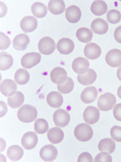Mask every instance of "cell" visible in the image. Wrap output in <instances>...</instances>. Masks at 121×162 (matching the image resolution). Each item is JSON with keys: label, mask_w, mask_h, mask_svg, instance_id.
<instances>
[{"label": "cell", "mask_w": 121, "mask_h": 162, "mask_svg": "<svg viewBox=\"0 0 121 162\" xmlns=\"http://www.w3.org/2000/svg\"><path fill=\"white\" fill-rule=\"evenodd\" d=\"M0 89L2 94L6 97L13 95L16 91L17 85L14 81L9 79L4 80L0 83Z\"/></svg>", "instance_id": "cell-13"}, {"label": "cell", "mask_w": 121, "mask_h": 162, "mask_svg": "<svg viewBox=\"0 0 121 162\" xmlns=\"http://www.w3.org/2000/svg\"><path fill=\"white\" fill-rule=\"evenodd\" d=\"M38 141V137L36 133L33 131H29L23 135L21 143L24 148L30 150L33 149L36 146Z\"/></svg>", "instance_id": "cell-11"}, {"label": "cell", "mask_w": 121, "mask_h": 162, "mask_svg": "<svg viewBox=\"0 0 121 162\" xmlns=\"http://www.w3.org/2000/svg\"><path fill=\"white\" fill-rule=\"evenodd\" d=\"M117 95L121 99V85L118 88L117 90Z\"/></svg>", "instance_id": "cell-43"}, {"label": "cell", "mask_w": 121, "mask_h": 162, "mask_svg": "<svg viewBox=\"0 0 121 162\" xmlns=\"http://www.w3.org/2000/svg\"><path fill=\"white\" fill-rule=\"evenodd\" d=\"M30 42V38L26 34L22 33L17 35L13 41L14 48L19 51L25 50Z\"/></svg>", "instance_id": "cell-18"}, {"label": "cell", "mask_w": 121, "mask_h": 162, "mask_svg": "<svg viewBox=\"0 0 121 162\" xmlns=\"http://www.w3.org/2000/svg\"><path fill=\"white\" fill-rule=\"evenodd\" d=\"M84 52L87 58L94 60L100 57L101 50L100 47L97 44L93 43H90L86 44L85 47Z\"/></svg>", "instance_id": "cell-14"}, {"label": "cell", "mask_w": 121, "mask_h": 162, "mask_svg": "<svg viewBox=\"0 0 121 162\" xmlns=\"http://www.w3.org/2000/svg\"><path fill=\"white\" fill-rule=\"evenodd\" d=\"M24 154L23 148L17 145L10 146L8 149L7 155L8 157L11 160L16 161L20 159Z\"/></svg>", "instance_id": "cell-24"}, {"label": "cell", "mask_w": 121, "mask_h": 162, "mask_svg": "<svg viewBox=\"0 0 121 162\" xmlns=\"http://www.w3.org/2000/svg\"><path fill=\"white\" fill-rule=\"evenodd\" d=\"M113 114L116 119L121 121V103L115 105L113 109Z\"/></svg>", "instance_id": "cell-40"}, {"label": "cell", "mask_w": 121, "mask_h": 162, "mask_svg": "<svg viewBox=\"0 0 121 162\" xmlns=\"http://www.w3.org/2000/svg\"><path fill=\"white\" fill-rule=\"evenodd\" d=\"M98 148L99 150L101 152H105L111 154L115 150V143L111 138H105L100 141Z\"/></svg>", "instance_id": "cell-28"}, {"label": "cell", "mask_w": 121, "mask_h": 162, "mask_svg": "<svg viewBox=\"0 0 121 162\" xmlns=\"http://www.w3.org/2000/svg\"><path fill=\"white\" fill-rule=\"evenodd\" d=\"M31 10L34 15L39 18L45 17L48 12L46 6L43 4L39 2L34 3L31 5Z\"/></svg>", "instance_id": "cell-30"}, {"label": "cell", "mask_w": 121, "mask_h": 162, "mask_svg": "<svg viewBox=\"0 0 121 162\" xmlns=\"http://www.w3.org/2000/svg\"><path fill=\"white\" fill-rule=\"evenodd\" d=\"M94 161L95 162H112V158L108 153L102 152L96 155L94 159Z\"/></svg>", "instance_id": "cell-37"}, {"label": "cell", "mask_w": 121, "mask_h": 162, "mask_svg": "<svg viewBox=\"0 0 121 162\" xmlns=\"http://www.w3.org/2000/svg\"><path fill=\"white\" fill-rule=\"evenodd\" d=\"M30 75L28 71L22 68L18 69L15 72L14 75L15 81L18 84L25 85L29 81Z\"/></svg>", "instance_id": "cell-32"}, {"label": "cell", "mask_w": 121, "mask_h": 162, "mask_svg": "<svg viewBox=\"0 0 121 162\" xmlns=\"http://www.w3.org/2000/svg\"><path fill=\"white\" fill-rule=\"evenodd\" d=\"M81 12L79 8L75 5H72L67 8L65 12L66 18L69 22L75 23L80 19Z\"/></svg>", "instance_id": "cell-20"}, {"label": "cell", "mask_w": 121, "mask_h": 162, "mask_svg": "<svg viewBox=\"0 0 121 162\" xmlns=\"http://www.w3.org/2000/svg\"><path fill=\"white\" fill-rule=\"evenodd\" d=\"M76 35L79 41L87 43L91 41L93 37V33L90 29L82 27L80 28L77 30Z\"/></svg>", "instance_id": "cell-29"}, {"label": "cell", "mask_w": 121, "mask_h": 162, "mask_svg": "<svg viewBox=\"0 0 121 162\" xmlns=\"http://www.w3.org/2000/svg\"><path fill=\"white\" fill-rule=\"evenodd\" d=\"M74 134L78 140L85 142L90 140L92 137L93 132L91 127L85 123L80 124L75 128Z\"/></svg>", "instance_id": "cell-2"}, {"label": "cell", "mask_w": 121, "mask_h": 162, "mask_svg": "<svg viewBox=\"0 0 121 162\" xmlns=\"http://www.w3.org/2000/svg\"><path fill=\"white\" fill-rule=\"evenodd\" d=\"M117 75L118 79L121 81V66L118 68L117 71Z\"/></svg>", "instance_id": "cell-42"}, {"label": "cell", "mask_w": 121, "mask_h": 162, "mask_svg": "<svg viewBox=\"0 0 121 162\" xmlns=\"http://www.w3.org/2000/svg\"><path fill=\"white\" fill-rule=\"evenodd\" d=\"M114 36L117 42L121 43V25L118 26L115 29L114 32Z\"/></svg>", "instance_id": "cell-41"}, {"label": "cell", "mask_w": 121, "mask_h": 162, "mask_svg": "<svg viewBox=\"0 0 121 162\" xmlns=\"http://www.w3.org/2000/svg\"><path fill=\"white\" fill-rule=\"evenodd\" d=\"M74 44L70 39L63 38L60 39L56 44V48L60 53L67 55L71 53L74 48Z\"/></svg>", "instance_id": "cell-12"}, {"label": "cell", "mask_w": 121, "mask_h": 162, "mask_svg": "<svg viewBox=\"0 0 121 162\" xmlns=\"http://www.w3.org/2000/svg\"><path fill=\"white\" fill-rule=\"evenodd\" d=\"M20 24L21 29L25 33H30L37 28L38 22L37 19L34 16H28L22 19Z\"/></svg>", "instance_id": "cell-15"}, {"label": "cell", "mask_w": 121, "mask_h": 162, "mask_svg": "<svg viewBox=\"0 0 121 162\" xmlns=\"http://www.w3.org/2000/svg\"><path fill=\"white\" fill-rule=\"evenodd\" d=\"M46 100L48 104L51 107L54 108L60 107L63 102L62 95L56 91H52L47 95Z\"/></svg>", "instance_id": "cell-21"}, {"label": "cell", "mask_w": 121, "mask_h": 162, "mask_svg": "<svg viewBox=\"0 0 121 162\" xmlns=\"http://www.w3.org/2000/svg\"><path fill=\"white\" fill-rule=\"evenodd\" d=\"M13 59L12 56L7 52H0V70L5 71L9 69L12 66Z\"/></svg>", "instance_id": "cell-31"}, {"label": "cell", "mask_w": 121, "mask_h": 162, "mask_svg": "<svg viewBox=\"0 0 121 162\" xmlns=\"http://www.w3.org/2000/svg\"><path fill=\"white\" fill-rule=\"evenodd\" d=\"M50 77L51 81L57 85L63 83L68 77L65 70L59 67H55L52 70L50 73Z\"/></svg>", "instance_id": "cell-16"}, {"label": "cell", "mask_w": 121, "mask_h": 162, "mask_svg": "<svg viewBox=\"0 0 121 162\" xmlns=\"http://www.w3.org/2000/svg\"><path fill=\"white\" fill-rule=\"evenodd\" d=\"M74 85L73 80L71 78L68 77L64 83L57 85V88L58 91L61 93L67 94L70 93L73 90Z\"/></svg>", "instance_id": "cell-34"}, {"label": "cell", "mask_w": 121, "mask_h": 162, "mask_svg": "<svg viewBox=\"0 0 121 162\" xmlns=\"http://www.w3.org/2000/svg\"><path fill=\"white\" fill-rule=\"evenodd\" d=\"M17 115L18 119L22 122L29 123L33 121L37 118L38 112L35 107L26 104L18 109Z\"/></svg>", "instance_id": "cell-1"}, {"label": "cell", "mask_w": 121, "mask_h": 162, "mask_svg": "<svg viewBox=\"0 0 121 162\" xmlns=\"http://www.w3.org/2000/svg\"><path fill=\"white\" fill-rule=\"evenodd\" d=\"M90 66L88 60L85 58L79 57L76 58L73 61L72 67L76 73L79 75H83L88 71Z\"/></svg>", "instance_id": "cell-9"}, {"label": "cell", "mask_w": 121, "mask_h": 162, "mask_svg": "<svg viewBox=\"0 0 121 162\" xmlns=\"http://www.w3.org/2000/svg\"><path fill=\"white\" fill-rule=\"evenodd\" d=\"M107 18L109 23L115 24L120 22L121 19V14L118 10L112 9L109 10L107 14Z\"/></svg>", "instance_id": "cell-35"}, {"label": "cell", "mask_w": 121, "mask_h": 162, "mask_svg": "<svg viewBox=\"0 0 121 162\" xmlns=\"http://www.w3.org/2000/svg\"><path fill=\"white\" fill-rule=\"evenodd\" d=\"M41 59V55L39 53L32 52L27 53L21 58V64L24 68L30 69L39 63Z\"/></svg>", "instance_id": "cell-5"}, {"label": "cell", "mask_w": 121, "mask_h": 162, "mask_svg": "<svg viewBox=\"0 0 121 162\" xmlns=\"http://www.w3.org/2000/svg\"><path fill=\"white\" fill-rule=\"evenodd\" d=\"M98 95L96 88L93 86H90L85 88L82 92L80 95L81 99L84 103L88 104L95 101Z\"/></svg>", "instance_id": "cell-17"}, {"label": "cell", "mask_w": 121, "mask_h": 162, "mask_svg": "<svg viewBox=\"0 0 121 162\" xmlns=\"http://www.w3.org/2000/svg\"><path fill=\"white\" fill-rule=\"evenodd\" d=\"M56 47V43L53 40L48 36L42 38L38 44L40 52L46 55H49L52 53L55 49Z\"/></svg>", "instance_id": "cell-4"}, {"label": "cell", "mask_w": 121, "mask_h": 162, "mask_svg": "<svg viewBox=\"0 0 121 162\" xmlns=\"http://www.w3.org/2000/svg\"><path fill=\"white\" fill-rule=\"evenodd\" d=\"M97 75L93 69L89 68L87 71L83 75H79L77 79L78 82L85 86H88L92 84L96 80Z\"/></svg>", "instance_id": "cell-23"}, {"label": "cell", "mask_w": 121, "mask_h": 162, "mask_svg": "<svg viewBox=\"0 0 121 162\" xmlns=\"http://www.w3.org/2000/svg\"><path fill=\"white\" fill-rule=\"evenodd\" d=\"M100 116L99 110L92 106H87L84 110L83 117L85 122L90 124H94L98 121Z\"/></svg>", "instance_id": "cell-10"}, {"label": "cell", "mask_w": 121, "mask_h": 162, "mask_svg": "<svg viewBox=\"0 0 121 162\" xmlns=\"http://www.w3.org/2000/svg\"><path fill=\"white\" fill-rule=\"evenodd\" d=\"M105 60L107 64L112 67L120 66L121 65V51L116 48L110 50L106 54Z\"/></svg>", "instance_id": "cell-8"}, {"label": "cell", "mask_w": 121, "mask_h": 162, "mask_svg": "<svg viewBox=\"0 0 121 162\" xmlns=\"http://www.w3.org/2000/svg\"><path fill=\"white\" fill-rule=\"evenodd\" d=\"M116 102L115 95L110 92H107L100 95L97 101L98 107L101 110L107 111L111 110Z\"/></svg>", "instance_id": "cell-3"}, {"label": "cell", "mask_w": 121, "mask_h": 162, "mask_svg": "<svg viewBox=\"0 0 121 162\" xmlns=\"http://www.w3.org/2000/svg\"><path fill=\"white\" fill-rule=\"evenodd\" d=\"M58 152L56 148L51 144L46 145L40 149L39 154L41 158L46 162L53 161L56 158Z\"/></svg>", "instance_id": "cell-7"}, {"label": "cell", "mask_w": 121, "mask_h": 162, "mask_svg": "<svg viewBox=\"0 0 121 162\" xmlns=\"http://www.w3.org/2000/svg\"><path fill=\"white\" fill-rule=\"evenodd\" d=\"M49 11L52 14L56 15L63 13L65 9V4L62 0H51L48 5Z\"/></svg>", "instance_id": "cell-25"}, {"label": "cell", "mask_w": 121, "mask_h": 162, "mask_svg": "<svg viewBox=\"0 0 121 162\" xmlns=\"http://www.w3.org/2000/svg\"><path fill=\"white\" fill-rule=\"evenodd\" d=\"M108 9L107 5L104 1L95 0L92 3L90 10L92 13L97 16H100L105 14Z\"/></svg>", "instance_id": "cell-27"}, {"label": "cell", "mask_w": 121, "mask_h": 162, "mask_svg": "<svg viewBox=\"0 0 121 162\" xmlns=\"http://www.w3.org/2000/svg\"><path fill=\"white\" fill-rule=\"evenodd\" d=\"M53 118L55 125L62 128L67 126L70 119L69 114L65 110L62 109H58L54 112Z\"/></svg>", "instance_id": "cell-6"}, {"label": "cell", "mask_w": 121, "mask_h": 162, "mask_svg": "<svg viewBox=\"0 0 121 162\" xmlns=\"http://www.w3.org/2000/svg\"><path fill=\"white\" fill-rule=\"evenodd\" d=\"M91 28L95 33L102 35L107 32L108 26L105 20L101 18H98L95 19L91 22Z\"/></svg>", "instance_id": "cell-19"}, {"label": "cell", "mask_w": 121, "mask_h": 162, "mask_svg": "<svg viewBox=\"0 0 121 162\" xmlns=\"http://www.w3.org/2000/svg\"><path fill=\"white\" fill-rule=\"evenodd\" d=\"M24 97L23 94L19 91H17L13 95L9 96L7 99L8 105L12 108H17L23 104Z\"/></svg>", "instance_id": "cell-26"}, {"label": "cell", "mask_w": 121, "mask_h": 162, "mask_svg": "<svg viewBox=\"0 0 121 162\" xmlns=\"http://www.w3.org/2000/svg\"><path fill=\"white\" fill-rule=\"evenodd\" d=\"M11 41L9 37L4 33L0 32V50H4L10 46Z\"/></svg>", "instance_id": "cell-38"}, {"label": "cell", "mask_w": 121, "mask_h": 162, "mask_svg": "<svg viewBox=\"0 0 121 162\" xmlns=\"http://www.w3.org/2000/svg\"><path fill=\"white\" fill-rule=\"evenodd\" d=\"M110 133L112 138L115 141L121 142V127L113 126L111 129Z\"/></svg>", "instance_id": "cell-36"}, {"label": "cell", "mask_w": 121, "mask_h": 162, "mask_svg": "<svg viewBox=\"0 0 121 162\" xmlns=\"http://www.w3.org/2000/svg\"><path fill=\"white\" fill-rule=\"evenodd\" d=\"M34 130L37 133L42 134L46 133L49 129V125L47 121L43 118L37 119L35 121Z\"/></svg>", "instance_id": "cell-33"}, {"label": "cell", "mask_w": 121, "mask_h": 162, "mask_svg": "<svg viewBox=\"0 0 121 162\" xmlns=\"http://www.w3.org/2000/svg\"><path fill=\"white\" fill-rule=\"evenodd\" d=\"M47 136L51 143L57 144L62 141L64 138V134L61 128L55 127L49 130L47 133Z\"/></svg>", "instance_id": "cell-22"}, {"label": "cell", "mask_w": 121, "mask_h": 162, "mask_svg": "<svg viewBox=\"0 0 121 162\" xmlns=\"http://www.w3.org/2000/svg\"><path fill=\"white\" fill-rule=\"evenodd\" d=\"M93 162V159L91 155L89 152H84L82 153L79 156L78 159V162Z\"/></svg>", "instance_id": "cell-39"}]
</instances>
